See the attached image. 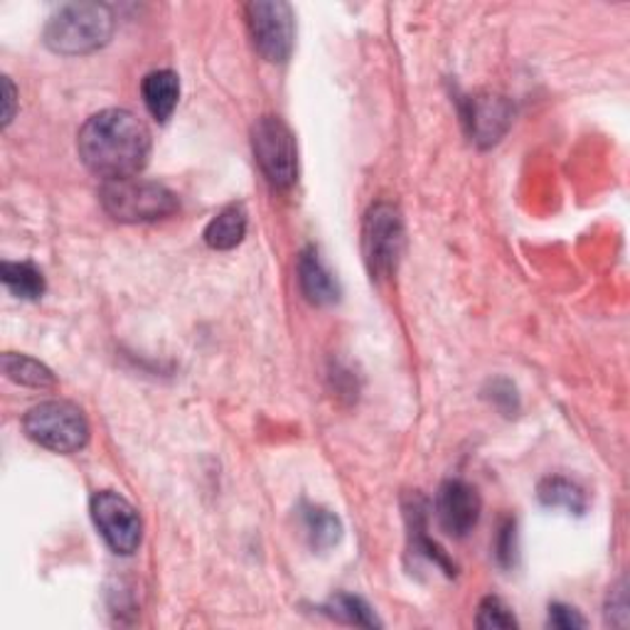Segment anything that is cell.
Segmentation results:
<instances>
[{"instance_id":"cell-17","label":"cell","mask_w":630,"mask_h":630,"mask_svg":"<svg viewBox=\"0 0 630 630\" xmlns=\"http://www.w3.org/2000/svg\"><path fill=\"white\" fill-rule=\"evenodd\" d=\"M301 520L308 542H311L316 549H330L340 542L342 524L333 512H328L323 508H303Z\"/></svg>"},{"instance_id":"cell-3","label":"cell","mask_w":630,"mask_h":630,"mask_svg":"<svg viewBox=\"0 0 630 630\" xmlns=\"http://www.w3.org/2000/svg\"><path fill=\"white\" fill-rule=\"evenodd\" d=\"M101 208L119 222H156L178 210V194L166 186L143 178L107 180L99 190Z\"/></svg>"},{"instance_id":"cell-5","label":"cell","mask_w":630,"mask_h":630,"mask_svg":"<svg viewBox=\"0 0 630 630\" xmlns=\"http://www.w3.org/2000/svg\"><path fill=\"white\" fill-rule=\"evenodd\" d=\"M404 247L402 214L389 202H377L364 214L362 251L372 279L392 277Z\"/></svg>"},{"instance_id":"cell-19","label":"cell","mask_w":630,"mask_h":630,"mask_svg":"<svg viewBox=\"0 0 630 630\" xmlns=\"http://www.w3.org/2000/svg\"><path fill=\"white\" fill-rule=\"evenodd\" d=\"M476 623L478 628H486V630L518 628V621H514L510 606L502 599H498V596H488V599L480 601Z\"/></svg>"},{"instance_id":"cell-8","label":"cell","mask_w":630,"mask_h":630,"mask_svg":"<svg viewBox=\"0 0 630 630\" xmlns=\"http://www.w3.org/2000/svg\"><path fill=\"white\" fill-rule=\"evenodd\" d=\"M91 520H94L99 534L117 554H133L141 544L143 524L139 512L119 492H97L91 498Z\"/></svg>"},{"instance_id":"cell-1","label":"cell","mask_w":630,"mask_h":630,"mask_svg":"<svg viewBox=\"0 0 630 630\" xmlns=\"http://www.w3.org/2000/svg\"><path fill=\"white\" fill-rule=\"evenodd\" d=\"M79 158L104 180L136 178L151 156V131L126 109H107L91 117L77 139Z\"/></svg>"},{"instance_id":"cell-22","label":"cell","mask_w":630,"mask_h":630,"mask_svg":"<svg viewBox=\"0 0 630 630\" xmlns=\"http://www.w3.org/2000/svg\"><path fill=\"white\" fill-rule=\"evenodd\" d=\"M498 557L502 561V567L514 564V522L508 520L502 524L500 537H498Z\"/></svg>"},{"instance_id":"cell-16","label":"cell","mask_w":630,"mask_h":630,"mask_svg":"<svg viewBox=\"0 0 630 630\" xmlns=\"http://www.w3.org/2000/svg\"><path fill=\"white\" fill-rule=\"evenodd\" d=\"M3 372L10 382L32 387V389H50L57 384L52 370L48 364H42L36 358H28V354L18 352H6L3 354Z\"/></svg>"},{"instance_id":"cell-13","label":"cell","mask_w":630,"mask_h":630,"mask_svg":"<svg viewBox=\"0 0 630 630\" xmlns=\"http://www.w3.org/2000/svg\"><path fill=\"white\" fill-rule=\"evenodd\" d=\"M247 234V210L242 204H229L222 212L212 217V222L204 229V242L210 249L227 251L242 244Z\"/></svg>"},{"instance_id":"cell-15","label":"cell","mask_w":630,"mask_h":630,"mask_svg":"<svg viewBox=\"0 0 630 630\" xmlns=\"http://www.w3.org/2000/svg\"><path fill=\"white\" fill-rule=\"evenodd\" d=\"M537 496H540V502L544 508H564L574 514L587 512V492L569 478L561 476L544 478L540 488H537Z\"/></svg>"},{"instance_id":"cell-23","label":"cell","mask_w":630,"mask_h":630,"mask_svg":"<svg viewBox=\"0 0 630 630\" xmlns=\"http://www.w3.org/2000/svg\"><path fill=\"white\" fill-rule=\"evenodd\" d=\"M3 91H6V101H3V126H8L10 121H13V117H16V87H13V82H10L8 77H3Z\"/></svg>"},{"instance_id":"cell-14","label":"cell","mask_w":630,"mask_h":630,"mask_svg":"<svg viewBox=\"0 0 630 630\" xmlns=\"http://www.w3.org/2000/svg\"><path fill=\"white\" fill-rule=\"evenodd\" d=\"M0 279H3L6 289L22 301H38L48 289L42 271L30 261H3Z\"/></svg>"},{"instance_id":"cell-18","label":"cell","mask_w":630,"mask_h":630,"mask_svg":"<svg viewBox=\"0 0 630 630\" xmlns=\"http://www.w3.org/2000/svg\"><path fill=\"white\" fill-rule=\"evenodd\" d=\"M326 611L330 616L340 618V621L352 623V626H364V628L380 626V621H377V616H374L370 606L364 603L362 599H358V596H350V593L336 596V599L326 606Z\"/></svg>"},{"instance_id":"cell-9","label":"cell","mask_w":630,"mask_h":630,"mask_svg":"<svg viewBox=\"0 0 630 630\" xmlns=\"http://www.w3.org/2000/svg\"><path fill=\"white\" fill-rule=\"evenodd\" d=\"M480 508H483V502H480L478 490L466 480L451 478L439 488L437 518L446 534L458 537V540L471 534L480 520Z\"/></svg>"},{"instance_id":"cell-7","label":"cell","mask_w":630,"mask_h":630,"mask_svg":"<svg viewBox=\"0 0 630 630\" xmlns=\"http://www.w3.org/2000/svg\"><path fill=\"white\" fill-rule=\"evenodd\" d=\"M247 26L257 52L267 62L281 64L293 52L296 22L293 10L281 0H254L244 8Z\"/></svg>"},{"instance_id":"cell-20","label":"cell","mask_w":630,"mask_h":630,"mask_svg":"<svg viewBox=\"0 0 630 630\" xmlns=\"http://www.w3.org/2000/svg\"><path fill=\"white\" fill-rule=\"evenodd\" d=\"M547 623H549V628L577 630V628H587V618H583L577 609H571V606H567V603H552V606H549Z\"/></svg>"},{"instance_id":"cell-2","label":"cell","mask_w":630,"mask_h":630,"mask_svg":"<svg viewBox=\"0 0 630 630\" xmlns=\"http://www.w3.org/2000/svg\"><path fill=\"white\" fill-rule=\"evenodd\" d=\"M113 10L104 3H67L44 26V44L57 54H89L111 40Z\"/></svg>"},{"instance_id":"cell-6","label":"cell","mask_w":630,"mask_h":630,"mask_svg":"<svg viewBox=\"0 0 630 630\" xmlns=\"http://www.w3.org/2000/svg\"><path fill=\"white\" fill-rule=\"evenodd\" d=\"M257 163L273 188H291L298 178V151L289 126L279 117H261L251 129Z\"/></svg>"},{"instance_id":"cell-4","label":"cell","mask_w":630,"mask_h":630,"mask_svg":"<svg viewBox=\"0 0 630 630\" xmlns=\"http://www.w3.org/2000/svg\"><path fill=\"white\" fill-rule=\"evenodd\" d=\"M22 429L42 449L54 453H77L89 441L84 411L72 402H57V399L32 407L22 419Z\"/></svg>"},{"instance_id":"cell-11","label":"cell","mask_w":630,"mask_h":630,"mask_svg":"<svg viewBox=\"0 0 630 630\" xmlns=\"http://www.w3.org/2000/svg\"><path fill=\"white\" fill-rule=\"evenodd\" d=\"M298 283H301L303 296L313 306H328L336 303L340 296V286L333 273L320 259L313 247H306L298 257Z\"/></svg>"},{"instance_id":"cell-12","label":"cell","mask_w":630,"mask_h":630,"mask_svg":"<svg viewBox=\"0 0 630 630\" xmlns=\"http://www.w3.org/2000/svg\"><path fill=\"white\" fill-rule=\"evenodd\" d=\"M141 94L148 111L153 113L156 121H168L173 117L180 99V79L173 70L151 72L141 84Z\"/></svg>"},{"instance_id":"cell-21","label":"cell","mask_w":630,"mask_h":630,"mask_svg":"<svg viewBox=\"0 0 630 630\" xmlns=\"http://www.w3.org/2000/svg\"><path fill=\"white\" fill-rule=\"evenodd\" d=\"M606 618L613 626H626L628 623V591H626V581L618 583V587L611 591L609 603H606Z\"/></svg>"},{"instance_id":"cell-10","label":"cell","mask_w":630,"mask_h":630,"mask_svg":"<svg viewBox=\"0 0 630 630\" xmlns=\"http://www.w3.org/2000/svg\"><path fill=\"white\" fill-rule=\"evenodd\" d=\"M463 123L480 148L496 146L512 123V104L500 94H476L466 99Z\"/></svg>"}]
</instances>
